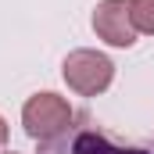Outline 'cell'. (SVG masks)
I'll return each mask as SVG.
<instances>
[{"instance_id":"52a82bcc","label":"cell","mask_w":154,"mask_h":154,"mask_svg":"<svg viewBox=\"0 0 154 154\" xmlns=\"http://www.w3.org/2000/svg\"><path fill=\"white\" fill-rule=\"evenodd\" d=\"M4 154H14V151H4Z\"/></svg>"},{"instance_id":"5b68a950","label":"cell","mask_w":154,"mask_h":154,"mask_svg":"<svg viewBox=\"0 0 154 154\" xmlns=\"http://www.w3.org/2000/svg\"><path fill=\"white\" fill-rule=\"evenodd\" d=\"M129 14H133V29L154 36V0H129Z\"/></svg>"},{"instance_id":"8992f818","label":"cell","mask_w":154,"mask_h":154,"mask_svg":"<svg viewBox=\"0 0 154 154\" xmlns=\"http://www.w3.org/2000/svg\"><path fill=\"white\" fill-rule=\"evenodd\" d=\"M4 147H7V122L0 118V154H4Z\"/></svg>"},{"instance_id":"7a4b0ae2","label":"cell","mask_w":154,"mask_h":154,"mask_svg":"<svg viewBox=\"0 0 154 154\" xmlns=\"http://www.w3.org/2000/svg\"><path fill=\"white\" fill-rule=\"evenodd\" d=\"M72 122H75L72 104H68L65 97L50 93V90L32 93V97L25 100V108H22V125H25V133H29L32 140H39V143L57 140Z\"/></svg>"},{"instance_id":"277c9868","label":"cell","mask_w":154,"mask_h":154,"mask_svg":"<svg viewBox=\"0 0 154 154\" xmlns=\"http://www.w3.org/2000/svg\"><path fill=\"white\" fill-rule=\"evenodd\" d=\"M93 32L108 47H133L136 43V29H133L129 0H100L93 7Z\"/></svg>"},{"instance_id":"3957f363","label":"cell","mask_w":154,"mask_h":154,"mask_svg":"<svg viewBox=\"0 0 154 154\" xmlns=\"http://www.w3.org/2000/svg\"><path fill=\"white\" fill-rule=\"evenodd\" d=\"M61 75L79 97H97V93H104L111 86L115 65L100 50H72L65 57V65H61Z\"/></svg>"},{"instance_id":"6da1fadb","label":"cell","mask_w":154,"mask_h":154,"mask_svg":"<svg viewBox=\"0 0 154 154\" xmlns=\"http://www.w3.org/2000/svg\"><path fill=\"white\" fill-rule=\"evenodd\" d=\"M39 154H154L140 143H122L108 129H100L90 115H75V122L57 136L39 143Z\"/></svg>"}]
</instances>
